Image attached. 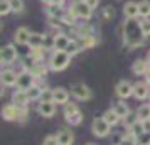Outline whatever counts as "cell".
Returning a JSON list of instances; mask_svg holds the SVG:
<instances>
[{"label": "cell", "mask_w": 150, "mask_h": 145, "mask_svg": "<svg viewBox=\"0 0 150 145\" xmlns=\"http://www.w3.org/2000/svg\"><path fill=\"white\" fill-rule=\"evenodd\" d=\"M44 56H46V49H44V47H30L29 59H30L32 62H41V61H44Z\"/></svg>", "instance_id": "603a6c76"}, {"label": "cell", "mask_w": 150, "mask_h": 145, "mask_svg": "<svg viewBox=\"0 0 150 145\" xmlns=\"http://www.w3.org/2000/svg\"><path fill=\"white\" fill-rule=\"evenodd\" d=\"M113 110L116 111V115H118V117L122 118V120H123V118H125V117H127V115L130 113L128 106H127V103H125L123 100H122V101H118V103H115V106H113Z\"/></svg>", "instance_id": "f1b7e54d"}, {"label": "cell", "mask_w": 150, "mask_h": 145, "mask_svg": "<svg viewBox=\"0 0 150 145\" xmlns=\"http://www.w3.org/2000/svg\"><path fill=\"white\" fill-rule=\"evenodd\" d=\"M149 69H150V62L147 61V57H138L132 64V73L135 76H145L149 73Z\"/></svg>", "instance_id": "7c38bea8"}, {"label": "cell", "mask_w": 150, "mask_h": 145, "mask_svg": "<svg viewBox=\"0 0 150 145\" xmlns=\"http://www.w3.org/2000/svg\"><path fill=\"white\" fill-rule=\"evenodd\" d=\"M91 132H93V135L98 138H105L110 135V132H111V125L105 120L103 117H96L93 120V123H91Z\"/></svg>", "instance_id": "277c9868"}, {"label": "cell", "mask_w": 150, "mask_h": 145, "mask_svg": "<svg viewBox=\"0 0 150 145\" xmlns=\"http://www.w3.org/2000/svg\"><path fill=\"white\" fill-rule=\"evenodd\" d=\"M79 51H83L79 41H78V39H71V44H69V47H68V52H69L71 56H76Z\"/></svg>", "instance_id": "d590c367"}, {"label": "cell", "mask_w": 150, "mask_h": 145, "mask_svg": "<svg viewBox=\"0 0 150 145\" xmlns=\"http://www.w3.org/2000/svg\"><path fill=\"white\" fill-rule=\"evenodd\" d=\"M145 81H147V83L150 84V69H149V73H147V74H145Z\"/></svg>", "instance_id": "7dc6e473"}, {"label": "cell", "mask_w": 150, "mask_h": 145, "mask_svg": "<svg viewBox=\"0 0 150 145\" xmlns=\"http://www.w3.org/2000/svg\"><path fill=\"white\" fill-rule=\"evenodd\" d=\"M17 57H19V52H17L14 44H7V46H4L0 49V62H2V66L14 64L17 61Z\"/></svg>", "instance_id": "5b68a950"}, {"label": "cell", "mask_w": 150, "mask_h": 145, "mask_svg": "<svg viewBox=\"0 0 150 145\" xmlns=\"http://www.w3.org/2000/svg\"><path fill=\"white\" fill-rule=\"evenodd\" d=\"M12 12V0H0V15L5 17Z\"/></svg>", "instance_id": "1f68e13d"}, {"label": "cell", "mask_w": 150, "mask_h": 145, "mask_svg": "<svg viewBox=\"0 0 150 145\" xmlns=\"http://www.w3.org/2000/svg\"><path fill=\"white\" fill-rule=\"evenodd\" d=\"M116 145H118V144H116Z\"/></svg>", "instance_id": "f5cc1de1"}, {"label": "cell", "mask_w": 150, "mask_h": 145, "mask_svg": "<svg viewBox=\"0 0 150 145\" xmlns=\"http://www.w3.org/2000/svg\"><path fill=\"white\" fill-rule=\"evenodd\" d=\"M46 12H47V17H59L61 19L62 14H64V8H62V5H57V4H49L47 8H46Z\"/></svg>", "instance_id": "d4e9b609"}, {"label": "cell", "mask_w": 150, "mask_h": 145, "mask_svg": "<svg viewBox=\"0 0 150 145\" xmlns=\"http://www.w3.org/2000/svg\"><path fill=\"white\" fill-rule=\"evenodd\" d=\"M71 57L73 56L69 54L68 51H57V49H52V52L47 59V66L51 71L54 73H59V71H64L71 64Z\"/></svg>", "instance_id": "7a4b0ae2"}, {"label": "cell", "mask_w": 150, "mask_h": 145, "mask_svg": "<svg viewBox=\"0 0 150 145\" xmlns=\"http://www.w3.org/2000/svg\"><path fill=\"white\" fill-rule=\"evenodd\" d=\"M69 44H71V37L64 32H56L54 37H52V49H57V51H68Z\"/></svg>", "instance_id": "30bf717a"}, {"label": "cell", "mask_w": 150, "mask_h": 145, "mask_svg": "<svg viewBox=\"0 0 150 145\" xmlns=\"http://www.w3.org/2000/svg\"><path fill=\"white\" fill-rule=\"evenodd\" d=\"M145 35L140 27V21L137 19H127L123 24V44L128 49L142 47L145 44Z\"/></svg>", "instance_id": "6da1fadb"}, {"label": "cell", "mask_w": 150, "mask_h": 145, "mask_svg": "<svg viewBox=\"0 0 150 145\" xmlns=\"http://www.w3.org/2000/svg\"><path fill=\"white\" fill-rule=\"evenodd\" d=\"M24 8H25L24 0H12V12H14V14H22Z\"/></svg>", "instance_id": "ab89813d"}, {"label": "cell", "mask_w": 150, "mask_h": 145, "mask_svg": "<svg viewBox=\"0 0 150 145\" xmlns=\"http://www.w3.org/2000/svg\"><path fill=\"white\" fill-rule=\"evenodd\" d=\"M64 2H66V0H54V4H57V5H62V7H64Z\"/></svg>", "instance_id": "bcb514c9"}, {"label": "cell", "mask_w": 150, "mask_h": 145, "mask_svg": "<svg viewBox=\"0 0 150 145\" xmlns=\"http://www.w3.org/2000/svg\"><path fill=\"white\" fill-rule=\"evenodd\" d=\"M138 14L140 17H150V0H142L138 2Z\"/></svg>", "instance_id": "4dcf8cb0"}, {"label": "cell", "mask_w": 150, "mask_h": 145, "mask_svg": "<svg viewBox=\"0 0 150 145\" xmlns=\"http://www.w3.org/2000/svg\"><path fill=\"white\" fill-rule=\"evenodd\" d=\"M35 84V76L29 69H22L21 73H17V88L19 90H30Z\"/></svg>", "instance_id": "8992f818"}, {"label": "cell", "mask_w": 150, "mask_h": 145, "mask_svg": "<svg viewBox=\"0 0 150 145\" xmlns=\"http://www.w3.org/2000/svg\"><path fill=\"white\" fill-rule=\"evenodd\" d=\"M103 118H105V120H106V122H108V123L111 125V127L118 125V123H120V120H122V118L116 115V111L113 110V108H110V110L105 111V113H103Z\"/></svg>", "instance_id": "4316f807"}, {"label": "cell", "mask_w": 150, "mask_h": 145, "mask_svg": "<svg viewBox=\"0 0 150 145\" xmlns=\"http://www.w3.org/2000/svg\"><path fill=\"white\" fill-rule=\"evenodd\" d=\"M29 101H30V98H29L25 90H19V88H17V90L12 93V103L17 105L19 108H27Z\"/></svg>", "instance_id": "4fadbf2b"}, {"label": "cell", "mask_w": 150, "mask_h": 145, "mask_svg": "<svg viewBox=\"0 0 150 145\" xmlns=\"http://www.w3.org/2000/svg\"><path fill=\"white\" fill-rule=\"evenodd\" d=\"M138 122H140V120H138V115H137V111H135V113H132V111H130L128 115L123 118V125H125V127H132V125L138 123Z\"/></svg>", "instance_id": "e575fe53"}, {"label": "cell", "mask_w": 150, "mask_h": 145, "mask_svg": "<svg viewBox=\"0 0 150 145\" xmlns=\"http://www.w3.org/2000/svg\"><path fill=\"white\" fill-rule=\"evenodd\" d=\"M42 4H46V5H49V4H52V2H54V0H41Z\"/></svg>", "instance_id": "c3c4849f"}, {"label": "cell", "mask_w": 150, "mask_h": 145, "mask_svg": "<svg viewBox=\"0 0 150 145\" xmlns=\"http://www.w3.org/2000/svg\"><path fill=\"white\" fill-rule=\"evenodd\" d=\"M147 61L150 62V49H149V52H147Z\"/></svg>", "instance_id": "681fc988"}, {"label": "cell", "mask_w": 150, "mask_h": 145, "mask_svg": "<svg viewBox=\"0 0 150 145\" xmlns=\"http://www.w3.org/2000/svg\"><path fill=\"white\" fill-rule=\"evenodd\" d=\"M39 101H54V98H52V90H49V88H44L42 91V96Z\"/></svg>", "instance_id": "b9f144b4"}, {"label": "cell", "mask_w": 150, "mask_h": 145, "mask_svg": "<svg viewBox=\"0 0 150 145\" xmlns=\"http://www.w3.org/2000/svg\"><path fill=\"white\" fill-rule=\"evenodd\" d=\"M44 145H59L57 137L56 135H47V137L44 138Z\"/></svg>", "instance_id": "7bdbcfd3"}, {"label": "cell", "mask_w": 150, "mask_h": 145, "mask_svg": "<svg viewBox=\"0 0 150 145\" xmlns=\"http://www.w3.org/2000/svg\"><path fill=\"white\" fill-rule=\"evenodd\" d=\"M133 96L137 100H145V98H150V84L145 81H138L135 83V90H133Z\"/></svg>", "instance_id": "2e32d148"}, {"label": "cell", "mask_w": 150, "mask_h": 145, "mask_svg": "<svg viewBox=\"0 0 150 145\" xmlns=\"http://www.w3.org/2000/svg\"><path fill=\"white\" fill-rule=\"evenodd\" d=\"M44 42H46V35L39 34V32H30L29 47H44Z\"/></svg>", "instance_id": "7402d4cb"}, {"label": "cell", "mask_w": 150, "mask_h": 145, "mask_svg": "<svg viewBox=\"0 0 150 145\" xmlns=\"http://www.w3.org/2000/svg\"><path fill=\"white\" fill-rule=\"evenodd\" d=\"M69 91L66 88H62V86H57L52 90V98H54V103L57 105H66L69 101Z\"/></svg>", "instance_id": "e0dca14e"}, {"label": "cell", "mask_w": 150, "mask_h": 145, "mask_svg": "<svg viewBox=\"0 0 150 145\" xmlns=\"http://www.w3.org/2000/svg\"><path fill=\"white\" fill-rule=\"evenodd\" d=\"M29 37H30V30L27 27H19L14 34V41L19 46H29Z\"/></svg>", "instance_id": "d6986e66"}, {"label": "cell", "mask_w": 150, "mask_h": 145, "mask_svg": "<svg viewBox=\"0 0 150 145\" xmlns=\"http://www.w3.org/2000/svg\"><path fill=\"white\" fill-rule=\"evenodd\" d=\"M137 145H150V133L143 132L142 135L137 137Z\"/></svg>", "instance_id": "60d3db41"}, {"label": "cell", "mask_w": 150, "mask_h": 145, "mask_svg": "<svg viewBox=\"0 0 150 145\" xmlns=\"http://www.w3.org/2000/svg\"><path fill=\"white\" fill-rule=\"evenodd\" d=\"M68 10L69 12H73L78 19H83V21H89L91 15H93V8L89 7L84 0H76L74 4L69 5Z\"/></svg>", "instance_id": "3957f363"}, {"label": "cell", "mask_w": 150, "mask_h": 145, "mask_svg": "<svg viewBox=\"0 0 150 145\" xmlns=\"http://www.w3.org/2000/svg\"><path fill=\"white\" fill-rule=\"evenodd\" d=\"M79 41V44H81V47L83 49H91V47H95L96 44H98V39H96V35H84V37H79L78 39Z\"/></svg>", "instance_id": "484cf974"}, {"label": "cell", "mask_w": 150, "mask_h": 145, "mask_svg": "<svg viewBox=\"0 0 150 145\" xmlns=\"http://www.w3.org/2000/svg\"><path fill=\"white\" fill-rule=\"evenodd\" d=\"M137 115H138V120L143 122V120H149L150 118V103H143L138 106L137 110Z\"/></svg>", "instance_id": "f546056e"}, {"label": "cell", "mask_w": 150, "mask_h": 145, "mask_svg": "<svg viewBox=\"0 0 150 145\" xmlns=\"http://www.w3.org/2000/svg\"><path fill=\"white\" fill-rule=\"evenodd\" d=\"M0 81H2V86H17V73L12 69H2Z\"/></svg>", "instance_id": "9a60e30c"}, {"label": "cell", "mask_w": 150, "mask_h": 145, "mask_svg": "<svg viewBox=\"0 0 150 145\" xmlns=\"http://www.w3.org/2000/svg\"><path fill=\"white\" fill-rule=\"evenodd\" d=\"M86 145H95V144H86Z\"/></svg>", "instance_id": "816d5d0a"}, {"label": "cell", "mask_w": 150, "mask_h": 145, "mask_svg": "<svg viewBox=\"0 0 150 145\" xmlns=\"http://www.w3.org/2000/svg\"><path fill=\"white\" fill-rule=\"evenodd\" d=\"M71 95H73L78 101H88V100H91V96H93L91 90H89L84 83L73 84V86H71Z\"/></svg>", "instance_id": "52a82bcc"}, {"label": "cell", "mask_w": 150, "mask_h": 145, "mask_svg": "<svg viewBox=\"0 0 150 145\" xmlns=\"http://www.w3.org/2000/svg\"><path fill=\"white\" fill-rule=\"evenodd\" d=\"M84 2H86V4H88L93 10H95V8H98V5H100V0H84Z\"/></svg>", "instance_id": "ee69618b"}, {"label": "cell", "mask_w": 150, "mask_h": 145, "mask_svg": "<svg viewBox=\"0 0 150 145\" xmlns=\"http://www.w3.org/2000/svg\"><path fill=\"white\" fill-rule=\"evenodd\" d=\"M22 115V108H19L17 105L14 103H8L2 108V118L5 122H15V120H21Z\"/></svg>", "instance_id": "9c48e42d"}, {"label": "cell", "mask_w": 150, "mask_h": 145, "mask_svg": "<svg viewBox=\"0 0 150 145\" xmlns=\"http://www.w3.org/2000/svg\"><path fill=\"white\" fill-rule=\"evenodd\" d=\"M74 34L78 35V39H79V37H84V35H93L95 34V29H93V25L88 24V22H79L74 27Z\"/></svg>", "instance_id": "44dd1931"}, {"label": "cell", "mask_w": 150, "mask_h": 145, "mask_svg": "<svg viewBox=\"0 0 150 145\" xmlns=\"http://www.w3.org/2000/svg\"><path fill=\"white\" fill-rule=\"evenodd\" d=\"M142 127H143V132H149V133H150V118H149V120H143Z\"/></svg>", "instance_id": "f6af8a7d"}, {"label": "cell", "mask_w": 150, "mask_h": 145, "mask_svg": "<svg viewBox=\"0 0 150 145\" xmlns=\"http://www.w3.org/2000/svg\"><path fill=\"white\" fill-rule=\"evenodd\" d=\"M37 113L44 118H51L54 117L56 113V103L54 101H39L37 105Z\"/></svg>", "instance_id": "5bb4252c"}, {"label": "cell", "mask_w": 150, "mask_h": 145, "mask_svg": "<svg viewBox=\"0 0 150 145\" xmlns=\"http://www.w3.org/2000/svg\"><path fill=\"white\" fill-rule=\"evenodd\" d=\"M27 69L35 76V79H44V78L47 76V73L51 71L49 66H47V62H44V61H41V62H30V66H29Z\"/></svg>", "instance_id": "8fae6325"}, {"label": "cell", "mask_w": 150, "mask_h": 145, "mask_svg": "<svg viewBox=\"0 0 150 145\" xmlns=\"http://www.w3.org/2000/svg\"><path fill=\"white\" fill-rule=\"evenodd\" d=\"M123 15H125V19H137V17H140V14H138V4L133 2V0H128L123 5Z\"/></svg>", "instance_id": "ac0fdd59"}, {"label": "cell", "mask_w": 150, "mask_h": 145, "mask_svg": "<svg viewBox=\"0 0 150 145\" xmlns=\"http://www.w3.org/2000/svg\"><path fill=\"white\" fill-rule=\"evenodd\" d=\"M133 90H135V84H132L130 81H127V79L118 81L116 86H115V93L120 100H127V98L133 96Z\"/></svg>", "instance_id": "ba28073f"}, {"label": "cell", "mask_w": 150, "mask_h": 145, "mask_svg": "<svg viewBox=\"0 0 150 145\" xmlns=\"http://www.w3.org/2000/svg\"><path fill=\"white\" fill-rule=\"evenodd\" d=\"M140 27L145 37H150V17H143L140 19Z\"/></svg>", "instance_id": "8d00e7d4"}, {"label": "cell", "mask_w": 150, "mask_h": 145, "mask_svg": "<svg viewBox=\"0 0 150 145\" xmlns=\"http://www.w3.org/2000/svg\"><path fill=\"white\" fill-rule=\"evenodd\" d=\"M56 137H57L59 145H73V142H74V133L69 128H61Z\"/></svg>", "instance_id": "ffe728a7"}, {"label": "cell", "mask_w": 150, "mask_h": 145, "mask_svg": "<svg viewBox=\"0 0 150 145\" xmlns=\"http://www.w3.org/2000/svg\"><path fill=\"white\" fill-rule=\"evenodd\" d=\"M113 15H115V10H113L111 5H106V7L101 8V19L103 21H111Z\"/></svg>", "instance_id": "74e56055"}, {"label": "cell", "mask_w": 150, "mask_h": 145, "mask_svg": "<svg viewBox=\"0 0 150 145\" xmlns=\"http://www.w3.org/2000/svg\"><path fill=\"white\" fill-rule=\"evenodd\" d=\"M76 111H79V108H78V105L76 103H66L64 105V108H62V113H64V118L66 117H71V115H74Z\"/></svg>", "instance_id": "836d02e7"}, {"label": "cell", "mask_w": 150, "mask_h": 145, "mask_svg": "<svg viewBox=\"0 0 150 145\" xmlns=\"http://www.w3.org/2000/svg\"><path fill=\"white\" fill-rule=\"evenodd\" d=\"M61 21H62V24L64 25H68V27H71V29H74L79 22H78V17H76L73 12H69V10H66L64 14H62V17H61Z\"/></svg>", "instance_id": "cb8c5ba5"}, {"label": "cell", "mask_w": 150, "mask_h": 145, "mask_svg": "<svg viewBox=\"0 0 150 145\" xmlns=\"http://www.w3.org/2000/svg\"><path fill=\"white\" fill-rule=\"evenodd\" d=\"M66 122H68L71 127H78V125H81V122H83V113H81V111H76L74 115L66 117Z\"/></svg>", "instance_id": "d6a6232c"}, {"label": "cell", "mask_w": 150, "mask_h": 145, "mask_svg": "<svg viewBox=\"0 0 150 145\" xmlns=\"http://www.w3.org/2000/svg\"><path fill=\"white\" fill-rule=\"evenodd\" d=\"M42 91H44V88H41L37 83H35L30 90H27V95H29V98H30V101H39L41 96H42Z\"/></svg>", "instance_id": "83f0119b"}, {"label": "cell", "mask_w": 150, "mask_h": 145, "mask_svg": "<svg viewBox=\"0 0 150 145\" xmlns=\"http://www.w3.org/2000/svg\"><path fill=\"white\" fill-rule=\"evenodd\" d=\"M118 145H137V137H133L132 133H125L122 140L118 142Z\"/></svg>", "instance_id": "f35d334b"}, {"label": "cell", "mask_w": 150, "mask_h": 145, "mask_svg": "<svg viewBox=\"0 0 150 145\" xmlns=\"http://www.w3.org/2000/svg\"><path fill=\"white\" fill-rule=\"evenodd\" d=\"M116 2H125V0H116Z\"/></svg>", "instance_id": "f907efd6"}]
</instances>
